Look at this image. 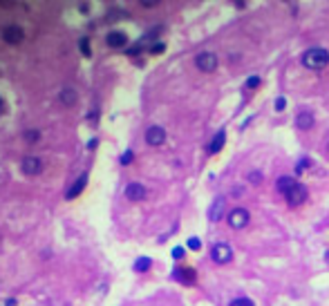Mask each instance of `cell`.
Here are the masks:
<instances>
[{"label":"cell","mask_w":329,"mask_h":306,"mask_svg":"<svg viewBox=\"0 0 329 306\" xmlns=\"http://www.w3.org/2000/svg\"><path fill=\"white\" fill-rule=\"evenodd\" d=\"M300 63L307 69H323L329 65V52L323 47H311L300 56Z\"/></svg>","instance_id":"cell-1"},{"label":"cell","mask_w":329,"mask_h":306,"mask_svg":"<svg viewBox=\"0 0 329 306\" xmlns=\"http://www.w3.org/2000/svg\"><path fill=\"white\" fill-rule=\"evenodd\" d=\"M219 65L218 61V54L215 52H199L195 56V67L199 69V72H206V74H211V72H215Z\"/></svg>","instance_id":"cell-2"},{"label":"cell","mask_w":329,"mask_h":306,"mask_svg":"<svg viewBox=\"0 0 329 306\" xmlns=\"http://www.w3.org/2000/svg\"><path fill=\"white\" fill-rule=\"evenodd\" d=\"M43 168H45V163H43V159L36 157V154H25L22 161H21V170H22V174H27V177H36V174H41Z\"/></svg>","instance_id":"cell-3"},{"label":"cell","mask_w":329,"mask_h":306,"mask_svg":"<svg viewBox=\"0 0 329 306\" xmlns=\"http://www.w3.org/2000/svg\"><path fill=\"white\" fill-rule=\"evenodd\" d=\"M249 222H251V215H249L246 208L238 206V208H233V210L228 212V226L233 228V230H242V228H246V226H249Z\"/></svg>","instance_id":"cell-4"},{"label":"cell","mask_w":329,"mask_h":306,"mask_svg":"<svg viewBox=\"0 0 329 306\" xmlns=\"http://www.w3.org/2000/svg\"><path fill=\"white\" fill-rule=\"evenodd\" d=\"M211 259L215 262V264H228V262L233 259V248H231V244L218 242L211 248Z\"/></svg>","instance_id":"cell-5"},{"label":"cell","mask_w":329,"mask_h":306,"mask_svg":"<svg viewBox=\"0 0 329 306\" xmlns=\"http://www.w3.org/2000/svg\"><path fill=\"white\" fill-rule=\"evenodd\" d=\"M0 36H2V41L7 42V45H21L22 41H25V29H22L21 25H5L2 27V32H0Z\"/></svg>","instance_id":"cell-6"},{"label":"cell","mask_w":329,"mask_h":306,"mask_svg":"<svg viewBox=\"0 0 329 306\" xmlns=\"http://www.w3.org/2000/svg\"><path fill=\"white\" fill-rule=\"evenodd\" d=\"M173 277L184 286H193L197 282V273H195V268H191V266H177V268L173 270Z\"/></svg>","instance_id":"cell-7"},{"label":"cell","mask_w":329,"mask_h":306,"mask_svg":"<svg viewBox=\"0 0 329 306\" xmlns=\"http://www.w3.org/2000/svg\"><path fill=\"white\" fill-rule=\"evenodd\" d=\"M307 197H309V190H307V185H303V184H298L296 188H293L289 195H285V199H287V204L291 208H296V206H303L305 201H307Z\"/></svg>","instance_id":"cell-8"},{"label":"cell","mask_w":329,"mask_h":306,"mask_svg":"<svg viewBox=\"0 0 329 306\" xmlns=\"http://www.w3.org/2000/svg\"><path fill=\"white\" fill-rule=\"evenodd\" d=\"M144 139H146V143H148V145H153V148H157V145H164L166 130L161 125H150L148 130H146Z\"/></svg>","instance_id":"cell-9"},{"label":"cell","mask_w":329,"mask_h":306,"mask_svg":"<svg viewBox=\"0 0 329 306\" xmlns=\"http://www.w3.org/2000/svg\"><path fill=\"white\" fill-rule=\"evenodd\" d=\"M88 181H90L88 172H81L79 177H76V181H74V184H72V185L67 188V190H65V199H67V201L76 199V197H79L81 192L85 190V185H88Z\"/></svg>","instance_id":"cell-10"},{"label":"cell","mask_w":329,"mask_h":306,"mask_svg":"<svg viewBox=\"0 0 329 306\" xmlns=\"http://www.w3.org/2000/svg\"><path fill=\"white\" fill-rule=\"evenodd\" d=\"M126 199L128 201H144L146 195H148V190H146L144 184H139V181H130V184L126 185Z\"/></svg>","instance_id":"cell-11"},{"label":"cell","mask_w":329,"mask_h":306,"mask_svg":"<svg viewBox=\"0 0 329 306\" xmlns=\"http://www.w3.org/2000/svg\"><path fill=\"white\" fill-rule=\"evenodd\" d=\"M106 45L110 49H123L128 45L126 32H121V29H112V32H108L106 34Z\"/></svg>","instance_id":"cell-12"},{"label":"cell","mask_w":329,"mask_h":306,"mask_svg":"<svg viewBox=\"0 0 329 306\" xmlns=\"http://www.w3.org/2000/svg\"><path fill=\"white\" fill-rule=\"evenodd\" d=\"M59 101H61V105L65 107H72L79 103V92L74 90V87H69V85H65L63 90L59 92Z\"/></svg>","instance_id":"cell-13"},{"label":"cell","mask_w":329,"mask_h":306,"mask_svg":"<svg viewBox=\"0 0 329 306\" xmlns=\"http://www.w3.org/2000/svg\"><path fill=\"white\" fill-rule=\"evenodd\" d=\"M296 185H298L296 177H291V174H289V177H280V179L276 181V190L280 192V195H289V192H291Z\"/></svg>","instance_id":"cell-14"},{"label":"cell","mask_w":329,"mask_h":306,"mask_svg":"<svg viewBox=\"0 0 329 306\" xmlns=\"http://www.w3.org/2000/svg\"><path fill=\"white\" fill-rule=\"evenodd\" d=\"M224 206H226V199H224V197H218V199L213 201L211 210H208V219H211V222H219L224 215Z\"/></svg>","instance_id":"cell-15"},{"label":"cell","mask_w":329,"mask_h":306,"mask_svg":"<svg viewBox=\"0 0 329 306\" xmlns=\"http://www.w3.org/2000/svg\"><path fill=\"white\" fill-rule=\"evenodd\" d=\"M224 143H226V130H219V132L213 137L211 145H208V152H211V154H219V152H222V148H224Z\"/></svg>","instance_id":"cell-16"},{"label":"cell","mask_w":329,"mask_h":306,"mask_svg":"<svg viewBox=\"0 0 329 306\" xmlns=\"http://www.w3.org/2000/svg\"><path fill=\"white\" fill-rule=\"evenodd\" d=\"M313 114L311 112H300V114L296 116V127L298 130H311L313 127Z\"/></svg>","instance_id":"cell-17"},{"label":"cell","mask_w":329,"mask_h":306,"mask_svg":"<svg viewBox=\"0 0 329 306\" xmlns=\"http://www.w3.org/2000/svg\"><path fill=\"white\" fill-rule=\"evenodd\" d=\"M79 52L81 56L92 58V45H90V36H81L79 38Z\"/></svg>","instance_id":"cell-18"},{"label":"cell","mask_w":329,"mask_h":306,"mask_svg":"<svg viewBox=\"0 0 329 306\" xmlns=\"http://www.w3.org/2000/svg\"><path fill=\"white\" fill-rule=\"evenodd\" d=\"M150 266H153V259L150 257H137V262H134V273H146V270H150Z\"/></svg>","instance_id":"cell-19"},{"label":"cell","mask_w":329,"mask_h":306,"mask_svg":"<svg viewBox=\"0 0 329 306\" xmlns=\"http://www.w3.org/2000/svg\"><path fill=\"white\" fill-rule=\"evenodd\" d=\"M22 139H25L27 143H38L43 139V132L41 130H25V132H22Z\"/></svg>","instance_id":"cell-20"},{"label":"cell","mask_w":329,"mask_h":306,"mask_svg":"<svg viewBox=\"0 0 329 306\" xmlns=\"http://www.w3.org/2000/svg\"><path fill=\"white\" fill-rule=\"evenodd\" d=\"M132 161H134V152H132V150H130V148H128L126 152L121 154V157H119V163H121V165H130V163H132Z\"/></svg>","instance_id":"cell-21"},{"label":"cell","mask_w":329,"mask_h":306,"mask_svg":"<svg viewBox=\"0 0 329 306\" xmlns=\"http://www.w3.org/2000/svg\"><path fill=\"white\" fill-rule=\"evenodd\" d=\"M307 168H311V159H309V157L300 159L298 165H296V177H298V174H303V170H307Z\"/></svg>","instance_id":"cell-22"},{"label":"cell","mask_w":329,"mask_h":306,"mask_svg":"<svg viewBox=\"0 0 329 306\" xmlns=\"http://www.w3.org/2000/svg\"><path fill=\"white\" fill-rule=\"evenodd\" d=\"M228 306H255V304L249 300V297H238V300H233Z\"/></svg>","instance_id":"cell-23"},{"label":"cell","mask_w":329,"mask_h":306,"mask_svg":"<svg viewBox=\"0 0 329 306\" xmlns=\"http://www.w3.org/2000/svg\"><path fill=\"white\" fill-rule=\"evenodd\" d=\"M164 49H166V42H153V45H150V54H154V56H157V54H164Z\"/></svg>","instance_id":"cell-24"},{"label":"cell","mask_w":329,"mask_h":306,"mask_svg":"<svg viewBox=\"0 0 329 306\" xmlns=\"http://www.w3.org/2000/svg\"><path fill=\"white\" fill-rule=\"evenodd\" d=\"M173 259H177V262H179V259H184L186 257V250H184V246H175V248H173Z\"/></svg>","instance_id":"cell-25"},{"label":"cell","mask_w":329,"mask_h":306,"mask_svg":"<svg viewBox=\"0 0 329 306\" xmlns=\"http://www.w3.org/2000/svg\"><path fill=\"white\" fill-rule=\"evenodd\" d=\"M186 246H188L191 250H199L202 248V242H199V237H191L188 242H186Z\"/></svg>","instance_id":"cell-26"},{"label":"cell","mask_w":329,"mask_h":306,"mask_svg":"<svg viewBox=\"0 0 329 306\" xmlns=\"http://www.w3.org/2000/svg\"><path fill=\"white\" fill-rule=\"evenodd\" d=\"M141 49H144V45H141V42H137V45H132L130 49H126V54H128L130 58H134L137 54H141Z\"/></svg>","instance_id":"cell-27"},{"label":"cell","mask_w":329,"mask_h":306,"mask_svg":"<svg viewBox=\"0 0 329 306\" xmlns=\"http://www.w3.org/2000/svg\"><path fill=\"white\" fill-rule=\"evenodd\" d=\"M258 85H260V76H249V79H246V87H249V90H255Z\"/></svg>","instance_id":"cell-28"},{"label":"cell","mask_w":329,"mask_h":306,"mask_svg":"<svg viewBox=\"0 0 329 306\" xmlns=\"http://www.w3.org/2000/svg\"><path fill=\"white\" fill-rule=\"evenodd\" d=\"M285 107H287V99H285V96H278V99H276V110L282 112Z\"/></svg>","instance_id":"cell-29"},{"label":"cell","mask_w":329,"mask_h":306,"mask_svg":"<svg viewBox=\"0 0 329 306\" xmlns=\"http://www.w3.org/2000/svg\"><path fill=\"white\" fill-rule=\"evenodd\" d=\"M249 181H251V184H260V181H262V174H260V172H251V174H249Z\"/></svg>","instance_id":"cell-30"},{"label":"cell","mask_w":329,"mask_h":306,"mask_svg":"<svg viewBox=\"0 0 329 306\" xmlns=\"http://www.w3.org/2000/svg\"><path fill=\"white\" fill-rule=\"evenodd\" d=\"M85 148H88V150H96V148H99V139L92 137L90 141H88V145H85Z\"/></svg>","instance_id":"cell-31"},{"label":"cell","mask_w":329,"mask_h":306,"mask_svg":"<svg viewBox=\"0 0 329 306\" xmlns=\"http://www.w3.org/2000/svg\"><path fill=\"white\" fill-rule=\"evenodd\" d=\"M16 304H18V302L14 300V297H7V300H5V304H2V306H16Z\"/></svg>","instance_id":"cell-32"},{"label":"cell","mask_w":329,"mask_h":306,"mask_svg":"<svg viewBox=\"0 0 329 306\" xmlns=\"http://www.w3.org/2000/svg\"><path fill=\"white\" fill-rule=\"evenodd\" d=\"M96 116H99V110H96V107H94V110H92L90 114H88V119H90V121H94Z\"/></svg>","instance_id":"cell-33"},{"label":"cell","mask_w":329,"mask_h":306,"mask_svg":"<svg viewBox=\"0 0 329 306\" xmlns=\"http://www.w3.org/2000/svg\"><path fill=\"white\" fill-rule=\"evenodd\" d=\"M141 7H148V9H150V7H157V2H154V0H150V2L146 0V2H141Z\"/></svg>","instance_id":"cell-34"},{"label":"cell","mask_w":329,"mask_h":306,"mask_svg":"<svg viewBox=\"0 0 329 306\" xmlns=\"http://www.w3.org/2000/svg\"><path fill=\"white\" fill-rule=\"evenodd\" d=\"M7 105H5V101H2V96H0V114H5Z\"/></svg>","instance_id":"cell-35"},{"label":"cell","mask_w":329,"mask_h":306,"mask_svg":"<svg viewBox=\"0 0 329 306\" xmlns=\"http://www.w3.org/2000/svg\"><path fill=\"white\" fill-rule=\"evenodd\" d=\"M325 262H327V264H329V250H327V253H325Z\"/></svg>","instance_id":"cell-36"}]
</instances>
